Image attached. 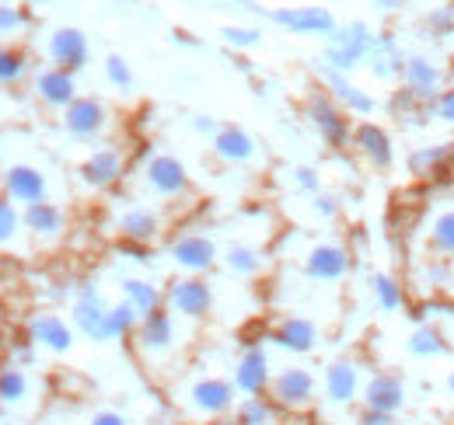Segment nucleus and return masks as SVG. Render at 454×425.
Listing matches in <instances>:
<instances>
[{"instance_id":"1","label":"nucleus","mask_w":454,"mask_h":425,"mask_svg":"<svg viewBox=\"0 0 454 425\" xmlns=\"http://www.w3.org/2000/svg\"><path fill=\"white\" fill-rule=\"evenodd\" d=\"M374 39H378V35L371 32L367 21H349V25L336 28V32L329 35V46H325V63H329V70L349 73V70H356L360 63H367L371 53H374Z\"/></svg>"},{"instance_id":"2","label":"nucleus","mask_w":454,"mask_h":425,"mask_svg":"<svg viewBox=\"0 0 454 425\" xmlns=\"http://www.w3.org/2000/svg\"><path fill=\"white\" fill-rule=\"evenodd\" d=\"M353 151L360 154V158L367 160L371 167H378V171H388L392 164H395V140H392V133L381 126V122H374V119H360L356 126H353Z\"/></svg>"},{"instance_id":"3","label":"nucleus","mask_w":454,"mask_h":425,"mask_svg":"<svg viewBox=\"0 0 454 425\" xmlns=\"http://www.w3.org/2000/svg\"><path fill=\"white\" fill-rule=\"evenodd\" d=\"M308 115H311V122L318 126V133H322L336 151H342V147L353 140L349 112H346L333 95H315V98L308 102Z\"/></svg>"},{"instance_id":"4","label":"nucleus","mask_w":454,"mask_h":425,"mask_svg":"<svg viewBox=\"0 0 454 425\" xmlns=\"http://www.w3.org/2000/svg\"><path fill=\"white\" fill-rule=\"evenodd\" d=\"M405 167L412 171V178H423V182H434V185H444L454 178V140L444 143H430V147H419L405 158Z\"/></svg>"},{"instance_id":"5","label":"nucleus","mask_w":454,"mask_h":425,"mask_svg":"<svg viewBox=\"0 0 454 425\" xmlns=\"http://www.w3.org/2000/svg\"><path fill=\"white\" fill-rule=\"evenodd\" d=\"M409 401L405 390V376H398L392 370H378L367 383H364V408L385 412V415H398Z\"/></svg>"},{"instance_id":"6","label":"nucleus","mask_w":454,"mask_h":425,"mask_svg":"<svg viewBox=\"0 0 454 425\" xmlns=\"http://www.w3.org/2000/svg\"><path fill=\"white\" fill-rule=\"evenodd\" d=\"M273 21L297 35H333L340 28L329 7H280L273 11Z\"/></svg>"},{"instance_id":"7","label":"nucleus","mask_w":454,"mask_h":425,"mask_svg":"<svg viewBox=\"0 0 454 425\" xmlns=\"http://www.w3.org/2000/svg\"><path fill=\"white\" fill-rule=\"evenodd\" d=\"M402 84L416 95H427V98H437L444 91V66L437 59L423 53H409L405 56V70H402Z\"/></svg>"},{"instance_id":"8","label":"nucleus","mask_w":454,"mask_h":425,"mask_svg":"<svg viewBox=\"0 0 454 425\" xmlns=\"http://www.w3.org/2000/svg\"><path fill=\"white\" fill-rule=\"evenodd\" d=\"M325 84L333 88V98L340 102L349 115H356V119H367V115H374L378 112V102H374V95H367L364 88H356L353 81H349V73H340V70H329L325 73Z\"/></svg>"},{"instance_id":"9","label":"nucleus","mask_w":454,"mask_h":425,"mask_svg":"<svg viewBox=\"0 0 454 425\" xmlns=\"http://www.w3.org/2000/svg\"><path fill=\"white\" fill-rule=\"evenodd\" d=\"M434 102L437 98H427V95H416V91H409L405 84L395 88V95H392V115H395L402 126H409V129H419V126H427L430 119H434Z\"/></svg>"},{"instance_id":"10","label":"nucleus","mask_w":454,"mask_h":425,"mask_svg":"<svg viewBox=\"0 0 454 425\" xmlns=\"http://www.w3.org/2000/svg\"><path fill=\"white\" fill-rule=\"evenodd\" d=\"M360 390H364V370H360L353 359H340V363L329 367V373H325V398H329V401L346 405V401H353Z\"/></svg>"},{"instance_id":"11","label":"nucleus","mask_w":454,"mask_h":425,"mask_svg":"<svg viewBox=\"0 0 454 425\" xmlns=\"http://www.w3.org/2000/svg\"><path fill=\"white\" fill-rule=\"evenodd\" d=\"M405 50L398 46L395 35H388V32H381L378 39H374V53H371V70H374V77H381V81H402V70H405Z\"/></svg>"},{"instance_id":"12","label":"nucleus","mask_w":454,"mask_h":425,"mask_svg":"<svg viewBox=\"0 0 454 425\" xmlns=\"http://www.w3.org/2000/svg\"><path fill=\"white\" fill-rule=\"evenodd\" d=\"M273 394L286 408H304L315 398V376L308 370H284L273 383Z\"/></svg>"},{"instance_id":"13","label":"nucleus","mask_w":454,"mask_h":425,"mask_svg":"<svg viewBox=\"0 0 454 425\" xmlns=\"http://www.w3.org/2000/svg\"><path fill=\"white\" fill-rule=\"evenodd\" d=\"M171 307L185 318H203L210 311V290L200 279H182L171 286Z\"/></svg>"},{"instance_id":"14","label":"nucleus","mask_w":454,"mask_h":425,"mask_svg":"<svg viewBox=\"0 0 454 425\" xmlns=\"http://www.w3.org/2000/svg\"><path fill=\"white\" fill-rule=\"evenodd\" d=\"M349 268V251L340 244H318L311 255H308V272L315 279H325V282H336L346 275Z\"/></svg>"},{"instance_id":"15","label":"nucleus","mask_w":454,"mask_h":425,"mask_svg":"<svg viewBox=\"0 0 454 425\" xmlns=\"http://www.w3.org/2000/svg\"><path fill=\"white\" fill-rule=\"evenodd\" d=\"M175 262L182 268H189V272H203V268L214 266V259H217V248L207 241V237H200V234H189V237H178L175 241Z\"/></svg>"},{"instance_id":"16","label":"nucleus","mask_w":454,"mask_h":425,"mask_svg":"<svg viewBox=\"0 0 454 425\" xmlns=\"http://www.w3.org/2000/svg\"><path fill=\"white\" fill-rule=\"evenodd\" d=\"M405 352H409L412 359H441V356L451 352V345H448V338H444L441 328H434V324H419V328L405 338Z\"/></svg>"},{"instance_id":"17","label":"nucleus","mask_w":454,"mask_h":425,"mask_svg":"<svg viewBox=\"0 0 454 425\" xmlns=\"http://www.w3.org/2000/svg\"><path fill=\"white\" fill-rule=\"evenodd\" d=\"M147 178H151V189L161 196H178L185 189V167L175 158H154L147 167Z\"/></svg>"},{"instance_id":"18","label":"nucleus","mask_w":454,"mask_h":425,"mask_svg":"<svg viewBox=\"0 0 454 425\" xmlns=\"http://www.w3.org/2000/svg\"><path fill=\"white\" fill-rule=\"evenodd\" d=\"M102 122H106V108L98 105V102H91V98H81V102H74V105L67 108V126H70V133H77V136L98 133Z\"/></svg>"},{"instance_id":"19","label":"nucleus","mask_w":454,"mask_h":425,"mask_svg":"<svg viewBox=\"0 0 454 425\" xmlns=\"http://www.w3.org/2000/svg\"><path fill=\"white\" fill-rule=\"evenodd\" d=\"M53 56L59 59L63 70H77V66H84V59H88V42H84V35H81L77 28H63V32H57V39H53Z\"/></svg>"},{"instance_id":"20","label":"nucleus","mask_w":454,"mask_h":425,"mask_svg":"<svg viewBox=\"0 0 454 425\" xmlns=\"http://www.w3.org/2000/svg\"><path fill=\"white\" fill-rule=\"evenodd\" d=\"M277 342H280L284 349H294V352H311V349L318 345V331H315V324H311V321L290 318V321L280 324Z\"/></svg>"},{"instance_id":"21","label":"nucleus","mask_w":454,"mask_h":425,"mask_svg":"<svg viewBox=\"0 0 454 425\" xmlns=\"http://www.w3.org/2000/svg\"><path fill=\"white\" fill-rule=\"evenodd\" d=\"M427 241H430V251L441 255V259H454V206L451 210H441L430 227H427Z\"/></svg>"},{"instance_id":"22","label":"nucleus","mask_w":454,"mask_h":425,"mask_svg":"<svg viewBox=\"0 0 454 425\" xmlns=\"http://www.w3.org/2000/svg\"><path fill=\"white\" fill-rule=\"evenodd\" d=\"M266 380H270V363H266V356H262L259 349H252V352L238 363V387H241L245 394H259Z\"/></svg>"},{"instance_id":"23","label":"nucleus","mask_w":454,"mask_h":425,"mask_svg":"<svg viewBox=\"0 0 454 425\" xmlns=\"http://www.w3.org/2000/svg\"><path fill=\"white\" fill-rule=\"evenodd\" d=\"M374 300H378L381 311L395 314V311L405 307V286L398 282L392 272H378V275H374Z\"/></svg>"},{"instance_id":"24","label":"nucleus","mask_w":454,"mask_h":425,"mask_svg":"<svg viewBox=\"0 0 454 425\" xmlns=\"http://www.w3.org/2000/svg\"><path fill=\"white\" fill-rule=\"evenodd\" d=\"M119 171H122V160L113 151H98L95 158L84 164V178L91 185H113L115 178H119Z\"/></svg>"},{"instance_id":"25","label":"nucleus","mask_w":454,"mask_h":425,"mask_svg":"<svg viewBox=\"0 0 454 425\" xmlns=\"http://www.w3.org/2000/svg\"><path fill=\"white\" fill-rule=\"evenodd\" d=\"M217 154L224 160H248L252 158V140L241 133V129H221L217 140H214Z\"/></svg>"},{"instance_id":"26","label":"nucleus","mask_w":454,"mask_h":425,"mask_svg":"<svg viewBox=\"0 0 454 425\" xmlns=\"http://www.w3.org/2000/svg\"><path fill=\"white\" fill-rule=\"evenodd\" d=\"M43 95L53 102V105H74V81L67 70H50L43 73Z\"/></svg>"},{"instance_id":"27","label":"nucleus","mask_w":454,"mask_h":425,"mask_svg":"<svg viewBox=\"0 0 454 425\" xmlns=\"http://www.w3.org/2000/svg\"><path fill=\"white\" fill-rule=\"evenodd\" d=\"M192 398H196V405L207 408V412H224L227 405H231V387L221 383V380H207V383H200V387L192 390Z\"/></svg>"},{"instance_id":"28","label":"nucleus","mask_w":454,"mask_h":425,"mask_svg":"<svg viewBox=\"0 0 454 425\" xmlns=\"http://www.w3.org/2000/svg\"><path fill=\"white\" fill-rule=\"evenodd\" d=\"M122 234L129 237V241H151L154 234H158V220H154V212L147 210H133L122 216Z\"/></svg>"},{"instance_id":"29","label":"nucleus","mask_w":454,"mask_h":425,"mask_svg":"<svg viewBox=\"0 0 454 425\" xmlns=\"http://www.w3.org/2000/svg\"><path fill=\"white\" fill-rule=\"evenodd\" d=\"M126 297H129V307L133 311H140V314H151V311H158V290L154 286H147V282H126Z\"/></svg>"},{"instance_id":"30","label":"nucleus","mask_w":454,"mask_h":425,"mask_svg":"<svg viewBox=\"0 0 454 425\" xmlns=\"http://www.w3.org/2000/svg\"><path fill=\"white\" fill-rule=\"evenodd\" d=\"M427 28L434 39H451L454 35V4H441L427 14Z\"/></svg>"},{"instance_id":"31","label":"nucleus","mask_w":454,"mask_h":425,"mask_svg":"<svg viewBox=\"0 0 454 425\" xmlns=\"http://www.w3.org/2000/svg\"><path fill=\"white\" fill-rule=\"evenodd\" d=\"M427 286H434V290L451 286V259H430L427 262Z\"/></svg>"},{"instance_id":"32","label":"nucleus","mask_w":454,"mask_h":425,"mask_svg":"<svg viewBox=\"0 0 454 425\" xmlns=\"http://www.w3.org/2000/svg\"><path fill=\"white\" fill-rule=\"evenodd\" d=\"M14 192L25 199H39L43 196V178L32 171H14Z\"/></svg>"},{"instance_id":"33","label":"nucleus","mask_w":454,"mask_h":425,"mask_svg":"<svg viewBox=\"0 0 454 425\" xmlns=\"http://www.w3.org/2000/svg\"><path fill=\"white\" fill-rule=\"evenodd\" d=\"M39 335H43L50 345H57V349H67V345H70V331H67L57 318L43 321V324H39Z\"/></svg>"},{"instance_id":"34","label":"nucleus","mask_w":454,"mask_h":425,"mask_svg":"<svg viewBox=\"0 0 454 425\" xmlns=\"http://www.w3.org/2000/svg\"><path fill=\"white\" fill-rule=\"evenodd\" d=\"M434 119L444 122V126H454V84L437 95V102H434Z\"/></svg>"},{"instance_id":"35","label":"nucleus","mask_w":454,"mask_h":425,"mask_svg":"<svg viewBox=\"0 0 454 425\" xmlns=\"http://www.w3.org/2000/svg\"><path fill=\"white\" fill-rule=\"evenodd\" d=\"M32 223H35L39 230H57V227H59V212L53 210V206H43V203H39V206L32 210Z\"/></svg>"},{"instance_id":"36","label":"nucleus","mask_w":454,"mask_h":425,"mask_svg":"<svg viewBox=\"0 0 454 425\" xmlns=\"http://www.w3.org/2000/svg\"><path fill=\"white\" fill-rule=\"evenodd\" d=\"M109 81H113L115 88H129V84H133V73H129V66H126L119 56L109 59Z\"/></svg>"},{"instance_id":"37","label":"nucleus","mask_w":454,"mask_h":425,"mask_svg":"<svg viewBox=\"0 0 454 425\" xmlns=\"http://www.w3.org/2000/svg\"><path fill=\"white\" fill-rule=\"evenodd\" d=\"M224 39L231 46H255V42H259V35H255L252 28H227Z\"/></svg>"},{"instance_id":"38","label":"nucleus","mask_w":454,"mask_h":425,"mask_svg":"<svg viewBox=\"0 0 454 425\" xmlns=\"http://www.w3.org/2000/svg\"><path fill=\"white\" fill-rule=\"evenodd\" d=\"M255 266H259V262H255V255H252L248 248H234V251H231V268H238V272H252Z\"/></svg>"},{"instance_id":"39","label":"nucleus","mask_w":454,"mask_h":425,"mask_svg":"<svg viewBox=\"0 0 454 425\" xmlns=\"http://www.w3.org/2000/svg\"><path fill=\"white\" fill-rule=\"evenodd\" d=\"M360 425H395V415H385V412L364 408V412H360Z\"/></svg>"},{"instance_id":"40","label":"nucleus","mask_w":454,"mask_h":425,"mask_svg":"<svg viewBox=\"0 0 454 425\" xmlns=\"http://www.w3.org/2000/svg\"><path fill=\"white\" fill-rule=\"evenodd\" d=\"M297 182H301V189H308V192H315V189H318V178H315V171H311V167H301V171H297Z\"/></svg>"},{"instance_id":"41","label":"nucleus","mask_w":454,"mask_h":425,"mask_svg":"<svg viewBox=\"0 0 454 425\" xmlns=\"http://www.w3.org/2000/svg\"><path fill=\"white\" fill-rule=\"evenodd\" d=\"M315 203H318V212H325V216H333V212H336V199H333V196H318Z\"/></svg>"},{"instance_id":"42","label":"nucleus","mask_w":454,"mask_h":425,"mask_svg":"<svg viewBox=\"0 0 454 425\" xmlns=\"http://www.w3.org/2000/svg\"><path fill=\"white\" fill-rule=\"evenodd\" d=\"M374 7H378L381 14H395L398 7H402V0H374Z\"/></svg>"},{"instance_id":"43","label":"nucleus","mask_w":454,"mask_h":425,"mask_svg":"<svg viewBox=\"0 0 454 425\" xmlns=\"http://www.w3.org/2000/svg\"><path fill=\"white\" fill-rule=\"evenodd\" d=\"M0 73H18V59L14 56H0Z\"/></svg>"},{"instance_id":"44","label":"nucleus","mask_w":454,"mask_h":425,"mask_svg":"<svg viewBox=\"0 0 454 425\" xmlns=\"http://www.w3.org/2000/svg\"><path fill=\"white\" fill-rule=\"evenodd\" d=\"M95 425H122V419H119V415H98Z\"/></svg>"},{"instance_id":"45","label":"nucleus","mask_w":454,"mask_h":425,"mask_svg":"<svg viewBox=\"0 0 454 425\" xmlns=\"http://www.w3.org/2000/svg\"><path fill=\"white\" fill-rule=\"evenodd\" d=\"M448 390H451V398H454V370L448 373Z\"/></svg>"},{"instance_id":"46","label":"nucleus","mask_w":454,"mask_h":425,"mask_svg":"<svg viewBox=\"0 0 454 425\" xmlns=\"http://www.w3.org/2000/svg\"><path fill=\"white\" fill-rule=\"evenodd\" d=\"M238 4H248V0H238Z\"/></svg>"}]
</instances>
